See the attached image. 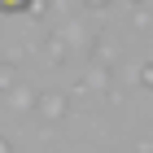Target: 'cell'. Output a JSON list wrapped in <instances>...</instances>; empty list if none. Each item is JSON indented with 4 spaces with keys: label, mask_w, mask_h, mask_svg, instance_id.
<instances>
[{
    "label": "cell",
    "mask_w": 153,
    "mask_h": 153,
    "mask_svg": "<svg viewBox=\"0 0 153 153\" xmlns=\"http://www.w3.org/2000/svg\"><path fill=\"white\" fill-rule=\"evenodd\" d=\"M26 4H31V0H0V9H4V13H13V9H26Z\"/></svg>",
    "instance_id": "obj_1"
}]
</instances>
